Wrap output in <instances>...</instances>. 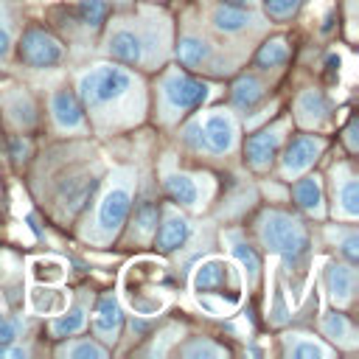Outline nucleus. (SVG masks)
<instances>
[{"mask_svg":"<svg viewBox=\"0 0 359 359\" xmlns=\"http://www.w3.org/2000/svg\"><path fill=\"white\" fill-rule=\"evenodd\" d=\"M171 42V28L168 20L157 11L143 8L137 17L115 20L107 31V53L132 67H157Z\"/></svg>","mask_w":359,"mask_h":359,"instance_id":"obj_2","label":"nucleus"},{"mask_svg":"<svg viewBox=\"0 0 359 359\" xmlns=\"http://www.w3.org/2000/svg\"><path fill=\"white\" fill-rule=\"evenodd\" d=\"M65 56L56 36H50L45 28H28L20 39V59L28 67H53Z\"/></svg>","mask_w":359,"mask_h":359,"instance_id":"obj_10","label":"nucleus"},{"mask_svg":"<svg viewBox=\"0 0 359 359\" xmlns=\"http://www.w3.org/2000/svg\"><path fill=\"white\" fill-rule=\"evenodd\" d=\"M31 275L34 280H45V283H59L65 278V264L56 258H39L31 264Z\"/></svg>","mask_w":359,"mask_h":359,"instance_id":"obj_33","label":"nucleus"},{"mask_svg":"<svg viewBox=\"0 0 359 359\" xmlns=\"http://www.w3.org/2000/svg\"><path fill=\"white\" fill-rule=\"evenodd\" d=\"M163 266L157 261H137L123 275V297L135 314H157L165 306V292L160 286Z\"/></svg>","mask_w":359,"mask_h":359,"instance_id":"obj_6","label":"nucleus"},{"mask_svg":"<svg viewBox=\"0 0 359 359\" xmlns=\"http://www.w3.org/2000/svg\"><path fill=\"white\" fill-rule=\"evenodd\" d=\"M180 353H185V356H222L224 351H222L219 345L208 342V339H196V342H191L188 348H182Z\"/></svg>","mask_w":359,"mask_h":359,"instance_id":"obj_36","label":"nucleus"},{"mask_svg":"<svg viewBox=\"0 0 359 359\" xmlns=\"http://www.w3.org/2000/svg\"><path fill=\"white\" fill-rule=\"evenodd\" d=\"M50 115L62 132H84V126H87L84 107H81L79 95L70 90H56L50 95Z\"/></svg>","mask_w":359,"mask_h":359,"instance_id":"obj_14","label":"nucleus"},{"mask_svg":"<svg viewBox=\"0 0 359 359\" xmlns=\"http://www.w3.org/2000/svg\"><path fill=\"white\" fill-rule=\"evenodd\" d=\"M20 334H22V323H20V320H11V317H3V314H0V345H6V342H14Z\"/></svg>","mask_w":359,"mask_h":359,"instance_id":"obj_37","label":"nucleus"},{"mask_svg":"<svg viewBox=\"0 0 359 359\" xmlns=\"http://www.w3.org/2000/svg\"><path fill=\"white\" fill-rule=\"evenodd\" d=\"M334 213L339 219L353 222L359 216V191H356V174L348 163H339L334 168Z\"/></svg>","mask_w":359,"mask_h":359,"instance_id":"obj_13","label":"nucleus"},{"mask_svg":"<svg viewBox=\"0 0 359 359\" xmlns=\"http://www.w3.org/2000/svg\"><path fill=\"white\" fill-rule=\"evenodd\" d=\"M84 325H87V303L79 300V303H73L70 309L65 306V311H59V317L50 320V334H53L56 339H62V337L79 334Z\"/></svg>","mask_w":359,"mask_h":359,"instance_id":"obj_23","label":"nucleus"},{"mask_svg":"<svg viewBox=\"0 0 359 359\" xmlns=\"http://www.w3.org/2000/svg\"><path fill=\"white\" fill-rule=\"evenodd\" d=\"M8 48H11V20L8 17H0V62L6 59Z\"/></svg>","mask_w":359,"mask_h":359,"instance_id":"obj_38","label":"nucleus"},{"mask_svg":"<svg viewBox=\"0 0 359 359\" xmlns=\"http://www.w3.org/2000/svg\"><path fill=\"white\" fill-rule=\"evenodd\" d=\"M163 188L165 194L182 205V208H191V210H202L213 194V182L210 177H202V174H188V171H165L163 177Z\"/></svg>","mask_w":359,"mask_h":359,"instance_id":"obj_9","label":"nucleus"},{"mask_svg":"<svg viewBox=\"0 0 359 359\" xmlns=\"http://www.w3.org/2000/svg\"><path fill=\"white\" fill-rule=\"evenodd\" d=\"M79 101L98 129H121L143 115V84L121 65H93L79 76Z\"/></svg>","mask_w":359,"mask_h":359,"instance_id":"obj_1","label":"nucleus"},{"mask_svg":"<svg viewBox=\"0 0 359 359\" xmlns=\"http://www.w3.org/2000/svg\"><path fill=\"white\" fill-rule=\"evenodd\" d=\"M303 0H266V14L272 20H289L297 8H300Z\"/></svg>","mask_w":359,"mask_h":359,"instance_id":"obj_35","label":"nucleus"},{"mask_svg":"<svg viewBox=\"0 0 359 359\" xmlns=\"http://www.w3.org/2000/svg\"><path fill=\"white\" fill-rule=\"evenodd\" d=\"M59 356H70V359H104L107 356V348H101L98 342L93 339H79V342H67L56 351Z\"/></svg>","mask_w":359,"mask_h":359,"instance_id":"obj_31","label":"nucleus"},{"mask_svg":"<svg viewBox=\"0 0 359 359\" xmlns=\"http://www.w3.org/2000/svg\"><path fill=\"white\" fill-rule=\"evenodd\" d=\"M210 53H213L210 42L202 39V36H196V34H185L180 39V45H177V59L185 67H194V70H202L210 62Z\"/></svg>","mask_w":359,"mask_h":359,"instance_id":"obj_22","label":"nucleus"},{"mask_svg":"<svg viewBox=\"0 0 359 359\" xmlns=\"http://www.w3.org/2000/svg\"><path fill=\"white\" fill-rule=\"evenodd\" d=\"M28 303H31V311H34V314H59V311H65L67 297H65L62 289H50V286L45 283V289H42V286L31 289Z\"/></svg>","mask_w":359,"mask_h":359,"instance_id":"obj_26","label":"nucleus"},{"mask_svg":"<svg viewBox=\"0 0 359 359\" xmlns=\"http://www.w3.org/2000/svg\"><path fill=\"white\" fill-rule=\"evenodd\" d=\"M283 353L292 356V359H328L331 348H325L311 334L292 331V334H283Z\"/></svg>","mask_w":359,"mask_h":359,"instance_id":"obj_21","label":"nucleus"},{"mask_svg":"<svg viewBox=\"0 0 359 359\" xmlns=\"http://www.w3.org/2000/svg\"><path fill=\"white\" fill-rule=\"evenodd\" d=\"M121 325H123V314H121V306L112 294H104L95 306V314H93V331L98 339L104 342H115L118 334H121Z\"/></svg>","mask_w":359,"mask_h":359,"instance_id":"obj_19","label":"nucleus"},{"mask_svg":"<svg viewBox=\"0 0 359 359\" xmlns=\"http://www.w3.org/2000/svg\"><path fill=\"white\" fill-rule=\"evenodd\" d=\"M264 81L258 79V76H241L236 84H233V95H230V101H233V107L236 109H241V112H250V109H255L258 107V101L264 98Z\"/></svg>","mask_w":359,"mask_h":359,"instance_id":"obj_24","label":"nucleus"},{"mask_svg":"<svg viewBox=\"0 0 359 359\" xmlns=\"http://www.w3.org/2000/svg\"><path fill=\"white\" fill-rule=\"evenodd\" d=\"M157 230V205L151 199H146L137 210H135V222H132V238L146 241L151 238V233Z\"/></svg>","mask_w":359,"mask_h":359,"instance_id":"obj_29","label":"nucleus"},{"mask_svg":"<svg viewBox=\"0 0 359 359\" xmlns=\"http://www.w3.org/2000/svg\"><path fill=\"white\" fill-rule=\"evenodd\" d=\"M194 297L208 309L210 314H230L244 294L241 272L227 258H205L191 278Z\"/></svg>","mask_w":359,"mask_h":359,"instance_id":"obj_3","label":"nucleus"},{"mask_svg":"<svg viewBox=\"0 0 359 359\" xmlns=\"http://www.w3.org/2000/svg\"><path fill=\"white\" fill-rule=\"evenodd\" d=\"M294 118H297V123H303L309 129H320L328 123L331 107L320 90H306V93H300V98L294 104Z\"/></svg>","mask_w":359,"mask_h":359,"instance_id":"obj_18","label":"nucleus"},{"mask_svg":"<svg viewBox=\"0 0 359 359\" xmlns=\"http://www.w3.org/2000/svg\"><path fill=\"white\" fill-rule=\"evenodd\" d=\"M210 25L219 31V34H244L250 28H258L261 25V17L247 11V6H216L213 14H210Z\"/></svg>","mask_w":359,"mask_h":359,"instance_id":"obj_16","label":"nucleus"},{"mask_svg":"<svg viewBox=\"0 0 359 359\" xmlns=\"http://www.w3.org/2000/svg\"><path fill=\"white\" fill-rule=\"evenodd\" d=\"M323 334L328 337V339H334L337 345H342V348H356V328L351 325V320L345 317V314H325L323 317Z\"/></svg>","mask_w":359,"mask_h":359,"instance_id":"obj_27","label":"nucleus"},{"mask_svg":"<svg viewBox=\"0 0 359 359\" xmlns=\"http://www.w3.org/2000/svg\"><path fill=\"white\" fill-rule=\"evenodd\" d=\"M325 149V140L317 137V135H300L294 137L286 151H283V163H280V171L286 180H294L297 174H303L309 165H314V160L320 157V151Z\"/></svg>","mask_w":359,"mask_h":359,"instance_id":"obj_12","label":"nucleus"},{"mask_svg":"<svg viewBox=\"0 0 359 359\" xmlns=\"http://www.w3.org/2000/svg\"><path fill=\"white\" fill-rule=\"evenodd\" d=\"M294 202L309 213V216H323L325 208H323V188H320V180L317 177H303L294 182Z\"/></svg>","mask_w":359,"mask_h":359,"instance_id":"obj_25","label":"nucleus"},{"mask_svg":"<svg viewBox=\"0 0 359 359\" xmlns=\"http://www.w3.org/2000/svg\"><path fill=\"white\" fill-rule=\"evenodd\" d=\"M258 236H261V244L266 247V252L283 258L289 272L292 269L300 272V266L309 255V233L292 213L266 210L258 222Z\"/></svg>","mask_w":359,"mask_h":359,"instance_id":"obj_4","label":"nucleus"},{"mask_svg":"<svg viewBox=\"0 0 359 359\" xmlns=\"http://www.w3.org/2000/svg\"><path fill=\"white\" fill-rule=\"evenodd\" d=\"M227 241H230V252L236 255V261L241 264V269H244V275H247V286H255V280H258V275H261V261H258V255L252 252L250 244L241 241L238 233H230Z\"/></svg>","mask_w":359,"mask_h":359,"instance_id":"obj_28","label":"nucleus"},{"mask_svg":"<svg viewBox=\"0 0 359 359\" xmlns=\"http://www.w3.org/2000/svg\"><path fill=\"white\" fill-rule=\"evenodd\" d=\"M196 121H199V151L227 154V151L236 149L238 123H236L233 112H227V109H210V112H205Z\"/></svg>","mask_w":359,"mask_h":359,"instance_id":"obj_8","label":"nucleus"},{"mask_svg":"<svg viewBox=\"0 0 359 359\" xmlns=\"http://www.w3.org/2000/svg\"><path fill=\"white\" fill-rule=\"evenodd\" d=\"M283 132H286V121L272 123V126L261 129L258 135H252V137L247 140L244 157H247V163H250L255 171H266V168L272 165V160H275V154H278V149H280V143H283Z\"/></svg>","mask_w":359,"mask_h":359,"instance_id":"obj_11","label":"nucleus"},{"mask_svg":"<svg viewBox=\"0 0 359 359\" xmlns=\"http://www.w3.org/2000/svg\"><path fill=\"white\" fill-rule=\"evenodd\" d=\"M157 236H154V247L160 250V252H174V250H180L185 241H188V236H191V224H188V219L177 210V208H165L163 210V224H160V230H154Z\"/></svg>","mask_w":359,"mask_h":359,"instance_id":"obj_15","label":"nucleus"},{"mask_svg":"<svg viewBox=\"0 0 359 359\" xmlns=\"http://www.w3.org/2000/svg\"><path fill=\"white\" fill-rule=\"evenodd\" d=\"M345 140H348V149L356 151V118L348 123V129H345Z\"/></svg>","mask_w":359,"mask_h":359,"instance_id":"obj_40","label":"nucleus"},{"mask_svg":"<svg viewBox=\"0 0 359 359\" xmlns=\"http://www.w3.org/2000/svg\"><path fill=\"white\" fill-rule=\"evenodd\" d=\"M132 188H135V171L132 168H118L112 174L109 188L104 191L98 208H95V219H93V230L87 233V238L93 244H109L118 230L123 227L129 208H132Z\"/></svg>","mask_w":359,"mask_h":359,"instance_id":"obj_5","label":"nucleus"},{"mask_svg":"<svg viewBox=\"0 0 359 359\" xmlns=\"http://www.w3.org/2000/svg\"><path fill=\"white\" fill-rule=\"evenodd\" d=\"M76 11H79L81 25H87L90 31H95L107 20V0H79Z\"/></svg>","mask_w":359,"mask_h":359,"instance_id":"obj_32","label":"nucleus"},{"mask_svg":"<svg viewBox=\"0 0 359 359\" xmlns=\"http://www.w3.org/2000/svg\"><path fill=\"white\" fill-rule=\"evenodd\" d=\"M0 356H28V351L25 348H20V345H0Z\"/></svg>","mask_w":359,"mask_h":359,"instance_id":"obj_39","label":"nucleus"},{"mask_svg":"<svg viewBox=\"0 0 359 359\" xmlns=\"http://www.w3.org/2000/svg\"><path fill=\"white\" fill-rule=\"evenodd\" d=\"M286 59H289V48H286V39H280V36L266 39V42L261 45L258 56H255V62H258L261 67H280Z\"/></svg>","mask_w":359,"mask_h":359,"instance_id":"obj_30","label":"nucleus"},{"mask_svg":"<svg viewBox=\"0 0 359 359\" xmlns=\"http://www.w3.org/2000/svg\"><path fill=\"white\" fill-rule=\"evenodd\" d=\"M325 289H328V297L337 303V306H348L353 300V292H356V269L353 264H325Z\"/></svg>","mask_w":359,"mask_h":359,"instance_id":"obj_17","label":"nucleus"},{"mask_svg":"<svg viewBox=\"0 0 359 359\" xmlns=\"http://www.w3.org/2000/svg\"><path fill=\"white\" fill-rule=\"evenodd\" d=\"M230 3H236V6H250V8L258 6V0H230Z\"/></svg>","mask_w":359,"mask_h":359,"instance_id":"obj_41","label":"nucleus"},{"mask_svg":"<svg viewBox=\"0 0 359 359\" xmlns=\"http://www.w3.org/2000/svg\"><path fill=\"white\" fill-rule=\"evenodd\" d=\"M328 236L337 238V247H339V252L348 258V264H356V261H359V250H356V247H359V238H356L353 230H345V233H337V236L328 233Z\"/></svg>","mask_w":359,"mask_h":359,"instance_id":"obj_34","label":"nucleus"},{"mask_svg":"<svg viewBox=\"0 0 359 359\" xmlns=\"http://www.w3.org/2000/svg\"><path fill=\"white\" fill-rule=\"evenodd\" d=\"M157 90H160V112L165 121H174L180 115H185L188 109L202 107L213 93L210 84L196 81L180 70H165L157 81Z\"/></svg>","mask_w":359,"mask_h":359,"instance_id":"obj_7","label":"nucleus"},{"mask_svg":"<svg viewBox=\"0 0 359 359\" xmlns=\"http://www.w3.org/2000/svg\"><path fill=\"white\" fill-rule=\"evenodd\" d=\"M95 182H98L95 174H79V177H70V180L62 185V191H59V205H62V210H65L67 216H73L76 210H81L84 202H87V196L93 194Z\"/></svg>","mask_w":359,"mask_h":359,"instance_id":"obj_20","label":"nucleus"}]
</instances>
